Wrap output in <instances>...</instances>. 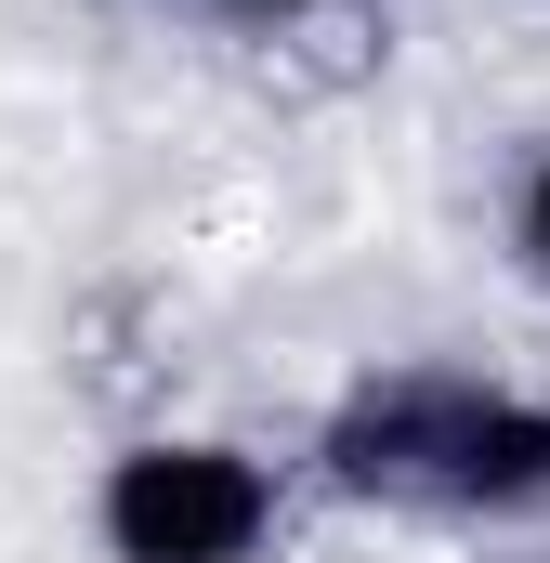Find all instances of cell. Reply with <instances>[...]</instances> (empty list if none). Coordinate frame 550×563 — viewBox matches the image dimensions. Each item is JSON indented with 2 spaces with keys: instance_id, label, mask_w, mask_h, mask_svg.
Segmentation results:
<instances>
[{
  "instance_id": "cell-4",
  "label": "cell",
  "mask_w": 550,
  "mask_h": 563,
  "mask_svg": "<svg viewBox=\"0 0 550 563\" xmlns=\"http://www.w3.org/2000/svg\"><path fill=\"white\" fill-rule=\"evenodd\" d=\"M237 13H328V0H237Z\"/></svg>"
},
{
  "instance_id": "cell-1",
  "label": "cell",
  "mask_w": 550,
  "mask_h": 563,
  "mask_svg": "<svg viewBox=\"0 0 550 563\" xmlns=\"http://www.w3.org/2000/svg\"><path fill=\"white\" fill-rule=\"evenodd\" d=\"M92 538L119 563H263L275 538V472L223 432H157L119 445L92 485Z\"/></svg>"
},
{
  "instance_id": "cell-3",
  "label": "cell",
  "mask_w": 550,
  "mask_h": 563,
  "mask_svg": "<svg viewBox=\"0 0 550 563\" xmlns=\"http://www.w3.org/2000/svg\"><path fill=\"white\" fill-rule=\"evenodd\" d=\"M512 236H525V263L550 276V144H538V170H525V197H512Z\"/></svg>"
},
{
  "instance_id": "cell-2",
  "label": "cell",
  "mask_w": 550,
  "mask_h": 563,
  "mask_svg": "<svg viewBox=\"0 0 550 563\" xmlns=\"http://www.w3.org/2000/svg\"><path fill=\"white\" fill-rule=\"evenodd\" d=\"M419 485L459 511H538L550 498V407L538 394H459L432 380L419 407Z\"/></svg>"
}]
</instances>
